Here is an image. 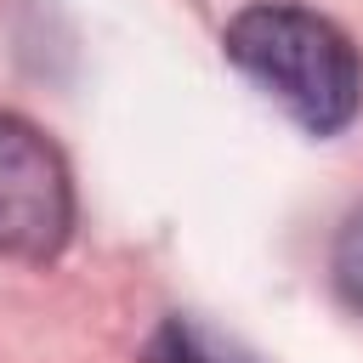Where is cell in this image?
I'll return each instance as SVG.
<instances>
[{
  "mask_svg": "<svg viewBox=\"0 0 363 363\" xmlns=\"http://www.w3.org/2000/svg\"><path fill=\"white\" fill-rule=\"evenodd\" d=\"M74 227L62 153L17 113H0V255L51 261Z\"/></svg>",
  "mask_w": 363,
  "mask_h": 363,
  "instance_id": "7a4b0ae2",
  "label": "cell"
},
{
  "mask_svg": "<svg viewBox=\"0 0 363 363\" xmlns=\"http://www.w3.org/2000/svg\"><path fill=\"white\" fill-rule=\"evenodd\" d=\"M329 272H335V289H340V301L363 312V210H352V216H346V227L335 233Z\"/></svg>",
  "mask_w": 363,
  "mask_h": 363,
  "instance_id": "277c9868",
  "label": "cell"
},
{
  "mask_svg": "<svg viewBox=\"0 0 363 363\" xmlns=\"http://www.w3.org/2000/svg\"><path fill=\"white\" fill-rule=\"evenodd\" d=\"M227 57L312 136L346 130L363 108V62L352 40L306 6H244L227 23Z\"/></svg>",
  "mask_w": 363,
  "mask_h": 363,
  "instance_id": "6da1fadb",
  "label": "cell"
},
{
  "mask_svg": "<svg viewBox=\"0 0 363 363\" xmlns=\"http://www.w3.org/2000/svg\"><path fill=\"white\" fill-rule=\"evenodd\" d=\"M142 363H244L238 352H227L216 335H204L199 323H164L153 340H147V352H142Z\"/></svg>",
  "mask_w": 363,
  "mask_h": 363,
  "instance_id": "3957f363",
  "label": "cell"
}]
</instances>
